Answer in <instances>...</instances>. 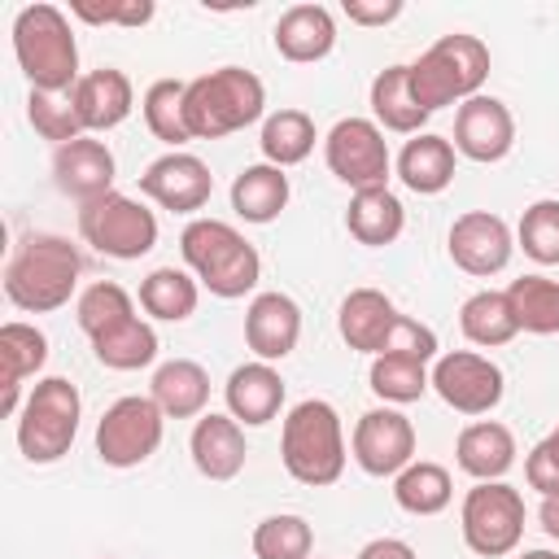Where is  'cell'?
I'll list each match as a JSON object with an SVG mask.
<instances>
[{"mask_svg": "<svg viewBox=\"0 0 559 559\" xmlns=\"http://www.w3.org/2000/svg\"><path fill=\"white\" fill-rule=\"evenodd\" d=\"M79 275H83V258L66 236L31 231L22 236V245L4 266V297L26 314H48L74 297Z\"/></svg>", "mask_w": 559, "mask_h": 559, "instance_id": "1", "label": "cell"}, {"mask_svg": "<svg viewBox=\"0 0 559 559\" xmlns=\"http://www.w3.org/2000/svg\"><path fill=\"white\" fill-rule=\"evenodd\" d=\"M13 57L35 92L70 96L79 74V39L57 4H26L13 17Z\"/></svg>", "mask_w": 559, "mask_h": 559, "instance_id": "2", "label": "cell"}, {"mask_svg": "<svg viewBox=\"0 0 559 559\" xmlns=\"http://www.w3.org/2000/svg\"><path fill=\"white\" fill-rule=\"evenodd\" d=\"M183 114L192 140H223L253 127L266 114V87L245 66H218L201 79H188Z\"/></svg>", "mask_w": 559, "mask_h": 559, "instance_id": "3", "label": "cell"}, {"mask_svg": "<svg viewBox=\"0 0 559 559\" xmlns=\"http://www.w3.org/2000/svg\"><path fill=\"white\" fill-rule=\"evenodd\" d=\"M179 253H183L188 271L197 275V284L223 301L253 293V284L262 275L258 249L223 218H192L179 231Z\"/></svg>", "mask_w": 559, "mask_h": 559, "instance_id": "4", "label": "cell"}, {"mask_svg": "<svg viewBox=\"0 0 559 559\" xmlns=\"http://www.w3.org/2000/svg\"><path fill=\"white\" fill-rule=\"evenodd\" d=\"M280 459L297 485H336L345 472V428L336 406L323 397L297 402L280 428Z\"/></svg>", "mask_w": 559, "mask_h": 559, "instance_id": "5", "label": "cell"}, {"mask_svg": "<svg viewBox=\"0 0 559 559\" xmlns=\"http://www.w3.org/2000/svg\"><path fill=\"white\" fill-rule=\"evenodd\" d=\"M485 79H489V48L463 31L441 35L419 52V61H411V87L428 114L480 96Z\"/></svg>", "mask_w": 559, "mask_h": 559, "instance_id": "6", "label": "cell"}, {"mask_svg": "<svg viewBox=\"0 0 559 559\" xmlns=\"http://www.w3.org/2000/svg\"><path fill=\"white\" fill-rule=\"evenodd\" d=\"M83 397L66 376H44L17 411V450L26 463H57L79 437Z\"/></svg>", "mask_w": 559, "mask_h": 559, "instance_id": "7", "label": "cell"}, {"mask_svg": "<svg viewBox=\"0 0 559 559\" xmlns=\"http://www.w3.org/2000/svg\"><path fill=\"white\" fill-rule=\"evenodd\" d=\"M79 236L105 258L135 262L157 245V214L144 201L114 188V192L79 205Z\"/></svg>", "mask_w": 559, "mask_h": 559, "instance_id": "8", "label": "cell"}, {"mask_svg": "<svg viewBox=\"0 0 559 559\" xmlns=\"http://www.w3.org/2000/svg\"><path fill=\"white\" fill-rule=\"evenodd\" d=\"M459 528L472 555L480 559H502L520 546L524 537V498L507 480H476L463 498Z\"/></svg>", "mask_w": 559, "mask_h": 559, "instance_id": "9", "label": "cell"}, {"mask_svg": "<svg viewBox=\"0 0 559 559\" xmlns=\"http://www.w3.org/2000/svg\"><path fill=\"white\" fill-rule=\"evenodd\" d=\"M166 432V415L153 397H118L100 424H96V454L109 467H140L144 459L157 454Z\"/></svg>", "mask_w": 559, "mask_h": 559, "instance_id": "10", "label": "cell"}, {"mask_svg": "<svg viewBox=\"0 0 559 559\" xmlns=\"http://www.w3.org/2000/svg\"><path fill=\"white\" fill-rule=\"evenodd\" d=\"M323 162L354 192H362V188H389L393 157H389V140L376 127V118H341L328 131V140H323Z\"/></svg>", "mask_w": 559, "mask_h": 559, "instance_id": "11", "label": "cell"}, {"mask_svg": "<svg viewBox=\"0 0 559 559\" xmlns=\"http://www.w3.org/2000/svg\"><path fill=\"white\" fill-rule=\"evenodd\" d=\"M432 389L459 415H489L502 402L507 380L493 358H485L476 349H450L432 362Z\"/></svg>", "mask_w": 559, "mask_h": 559, "instance_id": "12", "label": "cell"}, {"mask_svg": "<svg viewBox=\"0 0 559 559\" xmlns=\"http://www.w3.org/2000/svg\"><path fill=\"white\" fill-rule=\"evenodd\" d=\"M349 450L367 476H397L402 467L415 463V424L397 406L362 411L354 424Z\"/></svg>", "mask_w": 559, "mask_h": 559, "instance_id": "13", "label": "cell"}, {"mask_svg": "<svg viewBox=\"0 0 559 559\" xmlns=\"http://www.w3.org/2000/svg\"><path fill=\"white\" fill-rule=\"evenodd\" d=\"M445 249H450V262L476 280H489L498 275L507 262H511V249H515V236L507 227V218L489 214V210H467L450 223V236H445Z\"/></svg>", "mask_w": 559, "mask_h": 559, "instance_id": "14", "label": "cell"}, {"mask_svg": "<svg viewBox=\"0 0 559 559\" xmlns=\"http://www.w3.org/2000/svg\"><path fill=\"white\" fill-rule=\"evenodd\" d=\"M140 192L148 201H157L162 210H170V214H197L214 197V175L197 153L170 148V153H162L157 162L144 166Z\"/></svg>", "mask_w": 559, "mask_h": 559, "instance_id": "15", "label": "cell"}, {"mask_svg": "<svg viewBox=\"0 0 559 559\" xmlns=\"http://www.w3.org/2000/svg\"><path fill=\"white\" fill-rule=\"evenodd\" d=\"M515 148V118L498 96H472L454 109V153L472 162H502Z\"/></svg>", "mask_w": 559, "mask_h": 559, "instance_id": "16", "label": "cell"}, {"mask_svg": "<svg viewBox=\"0 0 559 559\" xmlns=\"http://www.w3.org/2000/svg\"><path fill=\"white\" fill-rule=\"evenodd\" d=\"M52 183L61 197H74L79 205L114 192V153L96 135H79L52 153Z\"/></svg>", "mask_w": 559, "mask_h": 559, "instance_id": "17", "label": "cell"}, {"mask_svg": "<svg viewBox=\"0 0 559 559\" xmlns=\"http://www.w3.org/2000/svg\"><path fill=\"white\" fill-rule=\"evenodd\" d=\"M301 341V306L288 293H258L245 310V345L262 362H280Z\"/></svg>", "mask_w": 559, "mask_h": 559, "instance_id": "18", "label": "cell"}, {"mask_svg": "<svg viewBox=\"0 0 559 559\" xmlns=\"http://www.w3.org/2000/svg\"><path fill=\"white\" fill-rule=\"evenodd\" d=\"M70 105H74V114H79V122H83L87 135H92V131H114L118 122L131 118V109H135V87H131V79H127L122 70L100 66V70H92V74H83V79L74 83Z\"/></svg>", "mask_w": 559, "mask_h": 559, "instance_id": "19", "label": "cell"}, {"mask_svg": "<svg viewBox=\"0 0 559 559\" xmlns=\"http://www.w3.org/2000/svg\"><path fill=\"white\" fill-rule=\"evenodd\" d=\"M188 450H192V463L205 480H236L245 472V459H249V445H245V424L231 419V415H201L192 424V437H188Z\"/></svg>", "mask_w": 559, "mask_h": 559, "instance_id": "20", "label": "cell"}, {"mask_svg": "<svg viewBox=\"0 0 559 559\" xmlns=\"http://www.w3.org/2000/svg\"><path fill=\"white\" fill-rule=\"evenodd\" d=\"M223 397H227V415H231V419H240L245 428H262V424H271V419L280 415V406H284V376H280L271 362H262V358L240 362V367L227 376Z\"/></svg>", "mask_w": 559, "mask_h": 559, "instance_id": "21", "label": "cell"}, {"mask_svg": "<svg viewBox=\"0 0 559 559\" xmlns=\"http://www.w3.org/2000/svg\"><path fill=\"white\" fill-rule=\"evenodd\" d=\"M275 52L293 66H314L336 48V22L323 4H288L271 31Z\"/></svg>", "mask_w": 559, "mask_h": 559, "instance_id": "22", "label": "cell"}, {"mask_svg": "<svg viewBox=\"0 0 559 559\" xmlns=\"http://www.w3.org/2000/svg\"><path fill=\"white\" fill-rule=\"evenodd\" d=\"M397 319H402V314H397V306H393L389 293H380V288H354V293L341 301L336 328H341V341H345L349 349L376 358V354L384 349V341H389V332H393Z\"/></svg>", "mask_w": 559, "mask_h": 559, "instance_id": "23", "label": "cell"}, {"mask_svg": "<svg viewBox=\"0 0 559 559\" xmlns=\"http://www.w3.org/2000/svg\"><path fill=\"white\" fill-rule=\"evenodd\" d=\"M454 463L472 480H502L515 467V437L498 419H476L454 441Z\"/></svg>", "mask_w": 559, "mask_h": 559, "instance_id": "24", "label": "cell"}, {"mask_svg": "<svg viewBox=\"0 0 559 559\" xmlns=\"http://www.w3.org/2000/svg\"><path fill=\"white\" fill-rule=\"evenodd\" d=\"M148 397L162 406L166 419H201L210 402V371L192 358H170L153 371Z\"/></svg>", "mask_w": 559, "mask_h": 559, "instance_id": "25", "label": "cell"}, {"mask_svg": "<svg viewBox=\"0 0 559 559\" xmlns=\"http://www.w3.org/2000/svg\"><path fill=\"white\" fill-rule=\"evenodd\" d=\"M397 179L419 197L445 192L454 183V144L445 135H432V131L411 135L397 153Z\"/></svg>", "mask_w": 559, "mask_h": 559, "instance_id": "26", "label": "cell"}, {"mask_svg": "<svg viewBox=\"0 0 559 559\" xmlns=\"http://www.w3.org/2000/svg\"><path fill=\"white\" fill-rule=\"evenodd\" d=\"M371 114L380 131H397V135H419L428 122V109L415 100L411 87V66H384L371 79Z\"/></svg>", "mask_w": 559, "mask_h": 559, "instance_id": "27", "label": "cell"}, {"mask_svg": "<svg viewBox=\"0 0 559 559\" xmlns=\"http://www.w3.org/2000/svg\"><path fill=\"white\" fill-rule=\"evenodd\" d=\"M48 362V336L35 328V323H22V319H13V323H4L0 328V367H4V415H17L22 411V402H17V393H22V380L26 376H35L39 367Z\"/></svg>", "mask_w": 559, "mask_h": 559, "instance_id": "28", "label": "cell"}, {"mask_svg": "<svg viewBox=\"0 0 559 559\" xmlns=\"http://www.w3.org/2000/svg\"><path fill=\"white\" fill-rule=\"evenodd\" d=\"M345 227L358 245L367 249H384L402 236L406 227V210L402 201L389 192V188H362L349 197V210H345Z\"/></svg>", "mask_w": 559, "mask_h": 559, "instance_id": "29", "label": "cell"}, {"mask_svg": "<svg viewBox=\"0 0 559 559\" xmlns=\"http://www.w3.org/2000/svg\"><path fill=\"white\" fill-rule=\"evenodd\" d=\"M288 205V175L271 162H253L231 179V210L245 223H275Z\"/></svg>", "mask_w": 559, "mask_h": 559, "instance_id": "30", "label": "cell"}, {"mask_svg": "<svg viewBox=\"0 0 559 559\" xmlns=\"http://www.w3.org/2000/svg\"><path fill=\"white\" fill-rule=\"evenodd\" d=\"M314 140H319V131H314V118L306 109H275V114H266L262 118V135H258L262 157L271 166H280V170L306 162L314 153Z\"/></svg>", "mask_w": 559, "mask_h": 559, "instance_id": "31", "label": "cell"}, {"mask_svg": "<svg viewBox=\"0 0 559 559\" xmlns=\"http://www.w3.org/2000/svg\"><path fill=\"white\" fill-rule=\"evenodd\" d=\"M197 301H201V284L179 266H157L140 280V306L162 323H183L197 310Z\"/></svg>", "mask_w": 559, "mask_h": 559, "instance_id": "32", "label": "cell"}, {"mask_svg": "<svg viewBox=\"0 0 559 559\" xmlns=\"http://www.w3.org/2000/svg\"><path fill=\"white\" fill-rule=\"evenodd\" d=\"M459 328H463V336H467L472 345H480V349H498V345L515 341V332H520V323H515V314H511V301H507V293H498V288L472 293V297L459 306Z\"/></svg>", "mask_w": 559, "mask_h": 559, "instance_id": "33", "label": "cell"}, {"mask_svg": "<svg viewBox=\"0 0 559 559\" xmlns=\"http://www.w3.org/2000/svg\"><path fill=\"white\" fill-rule=\"evenodd\" d=\"M92 354H96V362L109 367V371H140V367H148V362L157 358V332H153V323H144L140 314H131V319H122L118 328L92 336Z\"/></svg>", "mask_w": 559, "mask_h": 559, "instance_id": "34", "label": "cell"}, {"mask_svg": "<svg viewBox=\"0 0 559 559\" xmlns=\"http://www.w3.org/2000/svg\"><path fill=\"white\" fill-rule=\"evenodd\" d=\"M502 293L511 301V314H515L520 332H533V336H555L559 332V280L520 275Z\"/></svg>", "mask_w": 559, "mask_h": 559, "instance_id": "35", "label": "cell"}, {"mask_svg": "<svg viewBox=\"0 0 559 559\" xmlns=\"http://www.w3.org/2000/svg\"><path fill=\"white\" fill-rule=\"evenodd\" d=\"M393 498H397V507L411 511V515H437V511L450 507L454 480H450V472H445L441 463L415 459L411 467H402V472L393 476Z\"/></svg>", "mask_w": 559, "mask_h": 559, "instance_id": "36", "label": "cell"}, {"mask_svg": "<svg viewBox=\"0 0 559 559\" xmlns=\"http://www.w3.org/2000/svg\"><path fill=\"white\" fill-rule=\"evenodd\" d=\"M371 393L389 406H406V402H419L428 389H432V371L428 362H415V358H402V354H376L371 358Z\"/></svg>", "mask_w": 559, "mask_h": 559, "instance_id": "37", "label": "cell"}, {"mask_svg": "<svg viewBox=\"0 0 559 559\" xmlns=\"http://www.w3.org/2000/svg\"><path fill=\"white\" fill-rule=\"evenodd\" d=\"M183 96H188V83H179V79H157V83H148V92H144V100H140L144 127H148L162 144H170V148H179V144L192 140L188 114H183Z\"/></svg>", "mask_w": 559, "mask_h": 559, "instance_id": "38", "label": "cell"}, {"mask_svg": "<svg viewBox=\"0 0 559 559\" xmlns=\"http://www.w3.org/2000/svg\"><path fill=\"white\" fill-rule=\"evenodd\" d=\"M253 555L258 559H310L314 555V528H310V520L306 515H293V511L266 515L253 528Z\"/></svg>", "mask_w": 559, "mask_h": 559, "instance_id": "39", "label": "cell"}, {"mask_svg": "<svg viewBox=\"0 0 559 559\" xmlns=\"http://www.w3.org/2000/svg\"><path fill=\"white\" fill-rule=\"evenodd\" d=\"M74 314H79V328H83L87 341H92V336L118 328L122 319H131V314H135V301H131V293H127L122 284H114V280H96V284H87V288L79 293Z\"/></svg>", "mask_w": 559, "mask_h": 559, "instance_id": "40", "label": "cell"}, {"mask_svg": "<svg viewBox=\"0 0 559 559\" xmlns=\"http://www.w3.org/2000/svg\"><path fill=\"white\" fill-rule=\"evenodd\" d=\"M515 245H520L533 262L559 266V201H555V197H542V201H533V205L520 214Z\"/></svg>", "mask_w": 559, "mask_h": 559, "instance_id": "41", "label": "cell"}, {"mask_svg": "<svg viewBox=\"0 0 559 559\" xmlns=\"http://www.w3.org/2000/svg\"><path fill=\"white\" fill-rule=\"evenodd\" d=\"M26 118H31V127H35L44 140H52L57 148L70 144V140H79V135H87L83 122H79V114H74V105H70V96H57V92H35V87H31V96H26Z\"/></svg>", "mask_w": 559, "mask_h": 559, "instance_id": "42", "label": "cell"}, {"mask_svg": "<svg viewBox=\"0 0 559 559\" xmlns=\"http://www.w3.org/2000/svg\"><path fill=\"white\" fill-rule=\"evenodd\" d=\"M437 349H441V345H437V332H432L428 323L402 314V319L393 323V332H389V341H384L380 354H402V358H415V362H437V358H441Z\"/></svg>", "mask_w": 559, "mask_h": 559, "instance_id": "43", "label": "cell"}, {"mask_svg": "<svg viewBox=\"0 0 559 559\" xmlns=\"http://www.w3.org/2000/svg\"><path fill=\"white\" fill-rule=\"evenodd\" d=\"M70 13L83 17V22H92V26H144L153 17V0H114V4L74 0Z\"/></svg>", "mask_w": 559, "mask_h": 559, "instance_id": "44", "label": "cell"}, {"mask_svg": "<svg viewBox=\"0 0 559 559\" xmlns=\"http://www.w3.org/2000/svg\"><path fill=\"white\" fill-rule=\"evenodd\" d=\"M524 480L546 498L559 489V432H546L528 454H524Z\"/></svg>", "mask_w": 559, "mask_h": 559, "instance_id": "45", "label": "cell"}, {"mask_svg": "<svg viewBox=\"0 0 559 559\" xmlns=\"http://www.w3.org/2000/svg\"><path fill=\"white\" fill-rule=\"evenodd\" d=\"M341 9L354 26H389L402 13V0H345Z\"/></svg>", "mask_w": 559, "mask_h": 559, "instance_id": "46", "label": "cell"}, {"mask_svg": "<svg viewBox=\"0 0 559 559\" xmlns=\"http://www.w3.org/2000/svg\"><path fill=\"white\" fill-rule=\"evenodd\" d=\"M358 559H415V546L402 537H376L358 550Z\"/></svg>", "mask_w": 559, "mask_h": 559, "instance_id": "47", "label": "cell"}, {"mask_svg": "<svg viewBox=\"0 0 559 559\" xmlns=\"http://www.w3.org/2000/svg\"><path fill=\"white\" fill-rule=\"evenodd\" d=\"M537 520H542L546 537H555V542H559V489L542 498V507H537Z\"/></svg>", "mask_w": 559, "mask_h": 559, "instance_id": "48", "label": "cell"}, {"mask_svg": "<svg viewBox=\"0 0 559 559\" xmlns=\"http://www.w3.org/2000/svg\"><path fill=\"white\" fill-rule=\"evenodd\" d=\"M515 559H559L555 550H524V555H515Z\"/></svg>", "mask_w": 559, "mask_h": 559, "instance_id": "49", "label": "cell"}, {"mask_svg": "<svg viewBox=\"0 0 559 559\" xmlns=\"http://www.w3.org/2000/svg\"><path fill=\"white\" fill-rule=\"evenodd\" d=\"M310 559H314V555H310Z\"/></svg>", "mask_w": 559, "mask_h": 559, "instance_id": "50", "label": "cell"}, {"mask_svg": "<svg viewBox=\"0 0 559 559\" xmlns=\"http://www.w3.org/2000/svg\"><path fill=\"white\" fill-rule=\"evenodd\" d=\"M555 432H559V428H555Z\"/></svg>", "mask_w": 559, "mask_h": 559, "instance_id": "51", "label": "cell"}]
</instances>
